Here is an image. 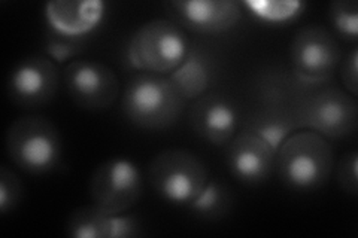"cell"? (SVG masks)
Returning <instances> with one entry per match:
<instances>
[{
	"label": "cell",
	"instance_id": "52a82bcc",
	"mask_svg": "<svg viewBox=\"0 0 358 238\" xmlns=\"http://www.w3.org/2000/svg\"><path fill=\"white\" fill-rule=\"evenodd\" d=\"M88 194L99 209L110 214L126 213L143 194L141 168L127 158H109L93 170Z\"/></svg>",
	"mask_w": 358,
	"mask_h": 238
},
{
	"label": "cell",
	"instance_id": "9c48e42d",
	"mask_svg": "<svg viewBox=\"0 0 358 238\" xmlns=\"http://www.w3.org/2000/svg\"><path fill=\"white\" fill-rule=\"evenodd\" d=\"M62 81L73 103L88 112L108 110L121 96L114 69L96 60H72L63 69Z\"/></svg>",
	"mask_w": 358,
	"mask_h": 238
},
{
	"label": "cell",
	"instance_id": "e0dca14e",
	"mask_svg": "<svg viewBox=\"0 0 358 238\" xmlns=\"http://www.w3.org/2000/svg\"><path fill=\"white\" fill-rule=\"evenodd\" d=\"M245 130L259 135L276 151L289 134L299 130L296 117L279 107L255 113L245 124Z\"/></svg>",
	"mask_w": 358,
	"mask_h": 238
},
{
	"label": "cell",
	"instance_id": "6da1fadb",
	"mask_svg": "<svg viewBox=\"0 0 358 238\" xmlns=\"http://www.w3.org/2000/svg\"><path fill=\"white\" fill-rule=\"evenodd\" d=\"M275 172L282 185L291 191H318L334 172L333 146L318 133L297 130L276 149Z\"/></svg>",
	"mask_w": 358,
	"mask_h": 238
},
{
	"label": "cell",
	"instance_id": "8fae6325",
	"mask_svg": "<svg viewBox=\"0 0 358 238\" xmlns=\"http://www.w3.org/2000/svg\"><path fill=\"white\" fill-rule=\"evenodd\" d=\"M164 6L172 21L196 35H221L242 20L241 3L234 0H173Z\"/></svg>",
	"mask_w": 358,
	"mask_h": 238
},
{
	"label": "cell",
	"instance_id": "7402d4cb",
	"mask_svg": "<svg viewBox=\"0 0 358 238\" xmlns=\"http://www.w3.org/2000/svg\"><path fill=\"white\" fill-rule=\"evenodd\" d=\"M358 152L355 149L346 152L336 164V182L345 194L357 197L358 194Z\"/></svg>",
	"mask_w": 358,
	"mask_h": 238
},
{
	"label": "cell",
	"instance_id": "5bb4252c",
	"mask_svg": "<svg viewBox=\"0 0 358 238\" xmlns=\"http://www.w3.org/2000/svg\"><path fill=\"white\" fill-rule=\"evenodd\" d=\"M64 230L71 238H136L145 234L138 216L110 214L93 202L75 209L67 216Z\"/></svg>",
	"mask_w": 358,
	"mask_h": 238
},
{
	"label": "cell",
	"instance_id": "44dd1931",
	"mask_svg": "<svg viewBox=\"0 0 358 238\" xmlns=\"http://www.w3.org/2000/svg\"><path fill=\"white\" fill-rule=\"evenodd\" d=\"M21 179L15 172L6 165L0 167V213L6 216L9 211H14L24 194Z\"/></svg>",
	"mask_w": 358,
	"mask_h": 238
},
{
	"label": "cell",
	"instance_id": "603a6c76",
	"mask_svg": "<svg viewBox=\"0 0 358 238\" xmlns=\"http://www.w3.org/2000/svg\"><path fill=\"white\" fill-rule=\"evenodd\" d=\"M45 50L51 60L62 63L80 54L84 50V45L81 38H69L51 30L47 36V48Z\"/></svg>",
	"mask_w": 358,
	"mask_h": 238
},
{
	"label": "cell",
	"instance_id": "d6986e66",
	"mask_svg": "<svg viewBox=\"0 0 358 238\" xmlns=\"http://www.w3.org/2000/svg\"><path fill=\"white\" fill-rule=\"evenodd\" d=\"M327 17L333 35L346 42L358 40V3L355 0H334L329 5Z\"/></svg>",
	"mask_w": 358,
	"mask_h": 238
},
{
	"label": "cell",
	"instance_id": "277c9868",
	"mask_svg": "<svg viewBox=\"0 0 358 238\" xmlns=\"http://www.w3.org/2000/svg\"><path fill=\"white\" fill-rule=\"evenodd\" d=\"M192 40L171 18H154L133 33L129 61L139 72L171 75L184 61Z\"/></svg>",
	"mask_w": 358,
	"mask_h": 238
},
{
	"label": "cell",
	"instance_id": "ffe728a7",
	"mask_svg": "<svg viewBox=\"0 0 358 238\" xmlns=\"http://www.w3.org/2000/svg\"><path fill=\"white\" fill-rule=\"evenodd\" d=\"M245 6L251 9V13L264 21L282 22L296 18L305 8L303 2L294 0H257V2H245Z\"/></svg>",
	"mask_w": 358,
	"mask_h": 238
},
{
	"label": "cell",
	"instance_id": "9a60e30c",
	"mask_svg": "<svg viewBox=\"0 0 358 238\" xmlns=\"http://www.w3.org/2000/svg\"><path fill=\"white\" fill-rule=\"evenodd\" d=\"M105 15L100 0H55L45 5L50 30L69 38H83L94 30Z\"/></svg>",
	"mask_w": 358,
	"mask_h": 238
},
{
	"label": "cell",
	"instance_id": "ba28073f",
	"mask_svg": "<svg viewBox=\"0 0 358 238\" xmlns=\"http://www.w3.org/2000/svg\"><path fill=\"white\" fill-rule=\"evenodd\" d=\"M342 60L333 31L321 26H305L289 43V63L301 84H321L331 79Z\"/></svg>",
	"mask_w": 358,
	"mask_h": 238
},
{
	"label": "cell",
	"instance_id": "ac0fdd59",
	"mask_svg": "<svg viewBox=\"0 0 358 238\" xmlns=\"http://www.w3.org/2000/svg\"><path fill=\"white\" fill-rule=\"evenodd\" d=\"M231 188L220 180H210L188 209L194 216L203 221H218L227 216L233 207Z\"/></svg>",
	"mask_w": 358,
	"mask_h": 238
},
{
	"label": "cell",
	"instance_id": "8992f818",
	"mask_svg": "<svg viewBox=\"0 0 358 238\" xmlns=\"http://www.w3.org/2000/svg\"><path fill=\"white\" fill-rule=\"evenodd\" d=\"M299 130H310L326 139H345L358 126V103L341 88L327 87L308 97L296 115Z\"/></svg>",
	"mask_w": 358,
	"mask_h": 238
},
{
	"label": "cell",
	"instance_id": "3957f363",
	"mask_svg": "<svg viewBox=\"0 0 358 238\" xmlns=\"http://www.w3.org/2000/svg\"><path fill=\"white\" fill-rule=\"evenodd\" d=\"M9 160L30 174H47L62 163L63 139L55 124L42 115L15 119L5 137Z\"/></svg>",
	"mask_w": 358,
	"mask_h": 238
},
{
	"label": "cell",
	"instance_id": "30bf717a",
	"mask_svg": "<svg viewBox=\"0 0 358 238\" xmlns=\"http://www.w3.org/2000/svg\"><path fill=\"white\" fill-rule=\"evenodd\" d=\"M60 72L48 55H29L9 72L6 93L13 103L24 110L42 109L57 96Z\"/></svg>",
	"mask_w": 358,
	"mask_h": 238
},
{
	"label": "cell",
	"instance_id": "2e32d148",
	"mask_svg": "<svg viewBox=\"0 0 358 238\" xmlns=\"http://www.w3.org/2000/svg\"><path fill=\"white\" fill-rule=\"evenodd\" d=\"M178 91L188 101L209 93L217 79V60L205 45H193L184 61L167 75Z\"/></svg>",
	"mask_w": 358,
	"mask_h": 238
},
{
	"label": "cell",
	"instance_id": "4fadbf2b",
	"mask_svg": "<svg viewBox=\"0 0 358 238\" xmlns=\"http://www.w3.org/2000/svg\"><path fill=\"white\" fill-rule=\"evenodd\" d=\"M230 174L245 185H262L275 172L273 147L251 131H241L226 144Z\"/></svg>",
	"mask_w": 358,
	"mask_h": 238
},
{
	"label": "cell",
	"instance_id": "5b68a950",
	"mask_svg": "<svg viewBox=\"0 0 358 238\" xmlns=\"http://www.w3.org/2000/svg\"><path fill=\"white\" fill-rule=\"evenodd\" d=\"M147 177L155 194L163 201L188 207L208 185L209 172L194 152L171 147L152 158Z\"/></svg>",
	"mask_w": 358,
	"mask_h": 238
},
{
	"label": "cell",
	"instance_id": "7a4b0ae2",
	"mask_svg": "<svg viewBox=\"0 0 358 238\" xmlns=\"http://www.w3.org/2000/svg\"><path fill=\"white\" fill-rule=\"evenodd\" d=\"M187 100L166 75L134 73L121 93V112L134 127L160 131L181 118Z\"/></svg>",
	"mask_w": 358,
	"mask_h": 238
},
{
	"label": "cell",
	"instance_id": "cb8c5ba5",
	"mask_svg": "<svg viewBox=\"0 0 358 238\" xmlns=\"http://www.w3.org/2000/svg\"><path fill=\"white\" fill-rule=\"evenodd\" d=\"M341 79L346 93L358 96V50L352 48L345 59L341 60Z\"/></svg>",
	"mask_w": 358,
	"mask_h": 238
},
{
	"label": "cell",
	"instance_id": "7c38bea8",
	"mask_svg": "<svg viewBox=\"0 0 358 238\" xmlns=\"http://www.w3.org/2000/svg\"><path fill=\"white\" fill-rule=\"evenodd\" d=\"M189 126L196 135L214 146H226L238 134L241 117L234 101L220 91L196 98L189 109Z\"/></svg>",
	"mask_w": 358,
	"mask_h": 238
}]
</instances>
